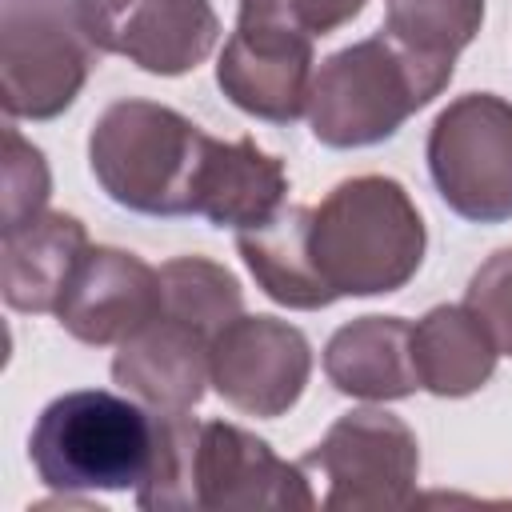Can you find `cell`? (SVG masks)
I'll list each match as a JSON object with an SVG mask.
<instances>
[{"label":"cell","mask_w":512,"mask_h":512,"mask_svg":"<svg viewBox=\"0 0 512 512\" xmlns=\"http://www.w3.org/2000/svg\"><path fill=\"white\" fill-rule=\"evenodd\" d=\"M308 240L312 260L336 300L388 296L420 272L428 228L400 180L352 176L312 208Z\"/></svg>","instance_id":"cell-1"},{"label":"cell","mask_w":512,"mask_h":512,"mask_svg":"<svg viewBox=\"0 0 512 512\" xmlns=\"http://www.w3.org/2000/svg\"><path fill=\"white\" fill-rule=\"evenodd\" d=\"M452 72V60L420 56L388 32L364 36L316 68L308 96L312 136L328 148L384 144L448 88Z\"/></svg>","instance_id":"cell-2"},{"label":"cell","mask_w":512,"mask_h":512,"mask_svg":"<svg viewBox=\"0 0 512 512\" xmlns=\"http://www.w3.org/2000/svg\"><path fill=\"white\" fill-rule=\"evenodd\" d=\"M208 132L156 100H116L88 132V168L104 196L140 216H192Z\"/></svg>","instance_id":"cell-3"},{"label":"cell","mask_w":512,"mask_h":512,"mask_svg":"<svg viewBox=\"0 0 512 512\" xmlns=\"http://www.w3.org/2000/svg\"><path fill=\"white\" fill-rule=\"evenodd\" d=\"M156 448V412L104 388H76L44 404L28 460L52 492L140 488Z\"/></svg>","instance_id":"cell-4"},{"label":"cell","mask_w":512,"mask_h":512,"mask_svg":"<svg viewBox=\"0 0 512 512\" xmlns=\"http://www.w3.org/2000/svg\"><path fill=\"white\" fill-rule=\"evenodd\" d=\"M80 0H0V104L8 120H56L96 68Z\"/></svg>","instance_id":"cell-5"},{"label":"cell","mask_w":512,"mask_h":512,"mask_svg":"<svg viewBox=\"0 0 512 512\" xmlns=\"http://www.w3.org/2000/svg\"><path fill=\"white\" fill-rule=\"evenodd\" d=\"M428 176L440 200L472 224L512 220V100L456 96L428 128Z\"/></svg>","instance_id":"cell-6"},{"label":"cell","mask_w":512,"mask_h":512,"mask_svg":"<svg viewBox=\"0 0 512 512\" xmlns=\"http://www.w3.org/2000/svg\"><path fill=\"white\" fill-rule=\"evenodd\" d=\"M304 472L324 480L320 508L328 512H384L416 500L420 444L416 432L384 408L344 412L324 440L304 452Z\"/></svg>","instance_id":"cell-7"},{"label":"cell","mask_w":512,"mask_h":512,"mask_svg":"<svg viewBox=\"0 0 512 512\" xmlns=\"http://www.w3.org/2000/svg\"><path fill=\"white\" fill-rule=\"evenodd\" d=\"M80 16L100 52L152 76L200 68L220 40L212 0H80Z\"/></svg>","instance_id":"cell-8"},{"label":"cell","mask_w":512,"mask_h":512,"mask_svg":"<svg viewBox=\"0 0 512 512\" xmlns=\"http://www.w3.org/2000/svg\"><path fill=\"white\" fill-rule=\"evenodd\" d=\"M308 376V336L288 320L240 312L212 340V388L248 416H284L304 396Z\"/></svg>","instance_id":"cell-9"},{"label":"cell","mask_w":512,"mask_h":512,"mask_svg":"<svg viewBox=\"0 0 512 512\" xmlns=\"http://www.w3.org/2000/svg\"><path fill=\"white\" fill-rule=\"evenodd\" d=\"M312 64V36L272 20H236L216 60V84L240 112L268 124H292L308 116Z\"/></svg>","instance_id":"cell-10"},{"label":"cell","mask_w":512,"mask_h":512,"mask_svg":"<svg viewBox=\"0 0 512 512\" xmlns=\"http://www.w3.org/2000/svg\"><path fill=\"white\" fill-rule=\"evenodd\" d=\"M312 476L304 464L280 460L268 440L256 432L204 420L196 448V508H244V512H280V508H316Z\"/></svg>","instance_id":"cell-11"},{"label":"cell","mask_w":512,"mask_h":512,"mask_svg":"<svg viewBox=\"0 0 512 512\" xmlns=\"http://www.w3.org/2000/svg\"><path fill=\"white\" fill-rule=\"evenodd\" d=\"M160 308V268L144 264L136 252L96 244L80 260L56 320L72 340L108 348L140 332L152 316H160Z\"/></svg>","instance_id":"cell-12"},{"label":"cell","mask_w":512,"mask_h":512,"mask_svg":"<svg viewBox=\"0 0 512 512\" xmlns=\"http://www.w3.org/2000/svg\"><path fill=\"white\" fill-rule=\"evenodd\" d=\"M112 380L156 412H192L212 384V340L160 312L116 344Z\"/></svg>","instance_id":"cell-13"},{"label":"cell","mask_w":512,"mask_h":512,"mask_svg":"<svg viewBox=\"0 0 512 512\" xmlns=\"http://www.w3.org/2000/svg\"><path fill=\"white\" fill-rule=\"evenodd\" d=\"M88 248V228L52 208L0 232L4 304L12 312H56Z\"/></svg>","instance_id":"cell-14"},{"label":"cell","mask_w":512,"mask_h":512,"mask_svg":"<svg viewBox=\"0 0 512 512\" xmlns=\"http://www.w3.org/2000/svg\"><path fill=\"white\" fill-rule=\"evenodd\" d=\"M284 196H288V172L280 156L264 152L252 136L240 140L208 136L204 164L196 176L192 216H204L212 228L240 232L276 216L284 208Z\"/></svg>","instance_id":"cell-15"},{"label":"cell","mask_w":512,"mask_h":512,"mask_svg":"<svg viewBox=\"0 0 512 512\" xmlns=\"http://www.w3.org/2000/svg\"><path fill=\"white\" fill-rule=\"evenodd\" d=\"M324 376L352 400H404L420 388L412 364V324L400 316H360L332 332Z\"/></svg>","instance_id":"cell-16"},{"label":"cell","mask_w":512,"mask_h":512,"mask_svg":"<svg viewBox=\"0 0 512 512\" xmlns=\"http://www.w3.org/2000/svg\"><path fill=\"white\" fill-rule=\"evenodd\" d=\"M308 232H312V208L304 204H284L264 224L236 232V252L244 256L260 292L296 312H316V308L336 304V296L328 292L312 260Z\"/></svg>","instance_id":"cell-17"},{"label":"cell","mask_w":512,"mask_h":512,"mask_svg":"<svg viewBox=\"0 0 512 512\" xmlns=\"http://www.w3.org/2000/svg\"><path fill=\"white\" fill-rule=\"evenodd\" d=\"M496 340L468 304H436L412 324V364L420 388L444 400L480 392L496 372Z\"/></svg>","instance_id":"cell-18"},{"label":"cell","mask_w":512,"mask_h":512,"mask_svg":"<svg viewBox=\"0 0 512 512\" xmlns=\"http://www.w3.org/2000/svg\"><path fill=\"white\" fill-rule=\"evenodd\" d=\"M160 296V312L200 328L208 340H216V332L244 312L240 280L208 256H176L160 264Z\"/></svg>","instance_id":"cell-19"},{"label":"cell","mask_w":512,"mask_h":512,"mask_svg":"<svg viewBox=\"0 0 512 512\" xmlns=\"http://www.w3.org/2000/svg\"><path fill=\"white\" fill-rule=\"evenodd\" d=\"M484 24V0H388L384 4V32L404 48L452 60L476 40Z\"/></svg>","instance_id":"cell-20"},{"label":"cell","mask_w":512,"mask_h":512,"mask_svg":"<svg viewBox=\"0 0 512 512\" xmlns=\"http://www.w3.org/2000/svg\"><path fill=\"white\" fill-rule=\"evenodd\" d=\"M196 448H200V420H192L188 412H156L152 464L136 488V504L144 512L196 508Z\"/></svg>","instance_id":"cell-21"},{"label":"cell","mask_w":512,"mask_h":512,"mask_svg":"<svg viewBox=\"0 0 512 512\" xmlns=\"http://www.w3.org/2000/svg\"><path fill=\"white\" fill-rule=\"evenodd\" d=\"M52 196L48 160L36 144H28L16 128H4V160H0V232L44 212Z\"/></svg>","instance_id":"cell-22"},{"label":"cell","mask_w":512,"mask_h":512,"mask_svg":"<svg viewBox=\"0 0 512 512\" xmlns=\"http://www.w3.org/2000/svg\"><path fill=\"white\" fill-rule=\"evenodd\" d=\"M464 304L484 320L500 356H512V248L492 252L468 280Z\"/></svg>","instance_id":"cell-23"},{"label":"cell","mask_w":512,"mask_h":512,"mask_svg":"<svg viewBox=\"0 0 512 512\" xmlns=\"http://www.w3.org/2000/svg\"><path fill=\"white\" fill-rule=\"evenodd\" d=\"M364 8L368 0H240L236 20H272L316 40L352 24Z\"/></svg>","instance_id":"cell-24"}]
</instances>
